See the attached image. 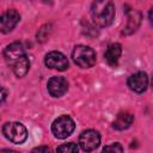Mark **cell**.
<instances>
[{"label":"cell","mask_w":153,"mask_h":153,"mask_svg":"<svg viewBox=\"0 0 153 153\" xmlns=\"http://www.w3.org/2000/svg\"><path fill=\"white\" fill-rule=\"evenodd\" d=\"M140 23H141V14L137 11H131L128 16V22L123 30V33H126V35L133 33L134 31H136Z\"/></svg>","instance_id":"obj_13"},{"label":"cell","mask_w":153,"mask_h":153,"mask_svg":"<svg viewBox=\"0 0 153 153\" xmlns=\"http://www.w3.org/2000/svg\"><path fill=\"white\" fill-rule=\"evenodd\" d=\"M7 96H8L7 90L5 87L0 86V103H4L6 100V98H7Z\"/></svg>","instance_id":"obj_17"},{"label":"cell","mask_w":153,"mask_h":153,"mask_svg":"<svg viewBox=\"0 0 153 153\" xmlns=\"http://www.w3.org/2000/svg\"><path fill=\"white\" fill-rule=\"evenodd\" d=\"M78 146L74 142H68V143H63L61 146L57 147L56 153H78Z\"/></svg>","instance_id":"obj_14"},{"label":"cell","mask_w":153,"mask_h":153,"mask_svg":"<svg viewBox=\"0 0 153 153\" xmlns=\"http://www.w3.org/2000/svg\"><path fill=\"white\" fill-rule=\"evenodd\" d=\"M121 54H122V47H121V44L120 43H112V44H110L106 48L104 56H105L106 62L110 66L115 67L118 63V60L121 57Z\"/></svg>","instance_id":"obj_11"},{"label":"cell","mask_w":153,"mask_h":153,"mask_svg":"<svg viewBox=\"0 0 153 153\" xmlns=\"http://www.w3.org/2000/svg\"><path fill=\"white\" fill-rule=\"evenodd\" d=\"M0 153H19V152L13 151V149H2V151H0Z\"/></svg>","instance_id":"obj_18"},{"label":"cell","mask_w":153,"mask_h":153,"mask_svg":"<svg viewBox=\"0 0 153 153\" xmlns=\"http://www.w3.org/2000/svg\"><path fill=\"white\" fill-rule=\"evenodd\" d=\"M44 63L47 67L57 69V71H66L68 68V60L67 57L60 51H50L44 57Z\"/></svg>","instance_id":"obj_8"},{"label":"cell","mask_w":153,"mask_h":153,"mask_svg":"<svg viewBox=\"0 0 153 153\" xmlns=\"http://www.w3.org/2000/svg\"><path fill=\"white\" fill-rule=\"evenodd\" d=\"M91 17L96 25L109 26L115 18V6L111 1H94L91 6Z\"/></svg>","instance_id":"obj_1"},{"label":"cell","mask_w":153,"mask_h":153,"mask_svg":"<svg viewBox=\"0 0 153 153\" xmlns=\"http://www.w3.org/2000/svg\"><path fill=\"white\" fill-rule=\"evenodd\" d=\"M75 123L68 115H62L57 117L51 124V131L57 139H66L73 133Z\"/></svg>","instance_id":"obj_4"},{"label":"cell","mask_w":153,"mask_h":153,"mask_svg":"<svg viewBox=\"0 0 153 153\" xmlns=\"http://www.w3.org/2000/svg\"><path fill=\"white\" fill-rule=\"evenodd\" d=\"M72 59L81 68H90L96 63V51L87 45H76L72 51Z\"/></svg>","instance_id":"obj_2"},{"label":"cell","mask_w":153,"mask_h":153,"mask_svg":"<svg viewBox=\"0 0 153 153\" xmlns=\"http://www.w3.org/2000/svg\"><path fill=\"white\" fill-rule=\"evenodd\" d=\"M133 121H134V116L130 112H127V111L120 112L117 115L116 120L114 121L112 127L116 130H124V129H127V128L130 127V124L133 123Z\"/></svg>","instance_id":"obj_12"},{"label":"cell","mask_w":153,"mask_h":153,"mask_svg":"<svg viewBox=\"0 0 153 153\" xmlns=\"http://www.w3.org/2000/svg\"><path fill=\"white\" fill-rule=\"evenodd\" d=\"M100 143V135L94 129L84 130L79 136V145L85 152L94 151Z\"/></svg>","instance_id":"obj_5"},{"label":"cell","mask_w":153,"mask_h":153,"mask_svg":"<svg viewBox=\"0 0 153 153\" xmlns=\"http://www.w3.org/2000/svg\"><path fill=\"white\" fill-rule=\"evenodd\" d=\"M20 16L16 10H7L0 16V31L2 33L11 32L19 23Z\"/></svg>","instance_id":"obj_7"},{"label":"cell","mask_w":153,"mask_h":153,"mask_svg":"<svg viewBox=\"0 0 153 153\" xmlns=\"http://www.w3.org/2000/svg\"><path fill=\"white\" fill-rule=\"evenodd\" d=\"M68 90V81L63 76H53L48 80V91L53 97H61Z\"/></svg>","instance_id":"obj_10"},{"label":"cell","mask_w":153,"mask_h":153,"mask_svg":"<svg viewBox=\"0 0 153 153\" xmlns=\"http://www.w3.org/2000/svg\"><path fill=\"white\" fill-rule=\"evenodd\" d=\"M128 86L131 91L136 93H142L147 90L148 76L145 72H136L128 78Z\"/></svg>","instance_id":"obj_9"},{"label":"cell","mask_w":153,"mask_h":153,"mask_svg":"<svg viewBox=\"0 0 153 153\" xmlns=\"http://www.w3.org/2000/svg\"><path fill=\"white\" fill-rule=\"evenodd\" d=\"M102 153H123V148L118 142H115L111 145H106L103 148Z\"/></svg>","instance_id":"obj_15"},{"label":"cell","mask_w":153,"mask_h":153,"mask_svg":"<svg viewBox=\"0 0 153 153\" xmlns=\"http://www.w3.org/2000/svg\"><path fill=\"white\" fill-rule=\"evenodd\" d=\"M31 153H51V149L47 146H38V147L33 148Z\"/></svg>","instance_id":"obj_16"},{"label":"cell","mask_w":153,"mask_h":153,"mask_svg":"<svg viewBox=\"0 0 153 153\" xmlns=\"http://www.w3.org/2000/svg\"><path fill=\"white\" fill-rule=\"evenodd\" d=\"M2 134L13 143H23L27 137L26 128L19 122H7L2 127Z\"/></svg>","instance_id":"obj_3"},{"label":"cell","mask_w":153,"mask_h":153,"mask_svg":"<svg viewBox=\"0 0 153 153\" xmlns=\"http://www.w3.org/2000/svg\"><path fill=\"white\" fill-rule=\"evenodd\" d=\"M26 56L25 54V50H24V47L22 43L19 42H13L11 43L10 45L6 47L5 51H4V57H5V61L7 62L8 66L13 67L17 62H19L22 59H24Z\"/></svg>","instance_id":"obj_6"}]
</instances>
